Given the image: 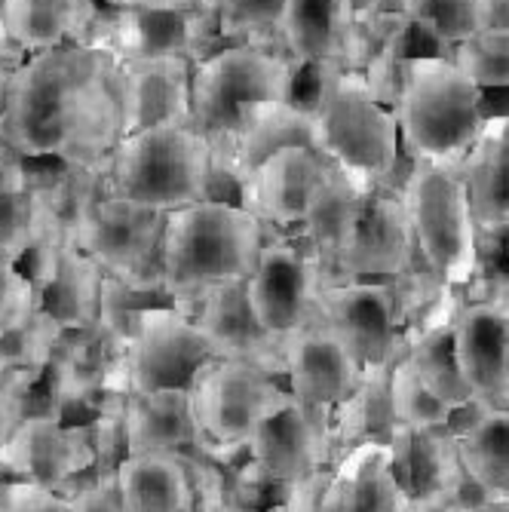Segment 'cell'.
Wrapping results in <instances>:
<instances>
[{"instance_id": "cell-38", "label": "cell", "mask_w": 509, "mask_h": 512, "mask_svg": "<svg viewBox=\"0 0 509 512\" xmlns=\"http://www.w3.org/2000/svg\"><path fill=\"white\" fill-rule=\"evenodd\" d=\"M212 4L224 46L258 43L276 50V43H280V34H276L280 0H212Z\"/></svg>"}, {"instance_id": "cell-48", "label": "cell", "mask_w": 509, "mask_h": 512, "mask_svg": "<svg viewBox=\"0 0 509 512\" xmlns=\"http://www.w3.org/2000/svg\"><path fill=\"white\" fill-rule=\"evenodd\" d=\"M500 298H506V301H509V289H506V292H503V295H500Z\"/></svg>"}, {"instance_id": "cell-11", "label": "cell", "mask_w": 509, "mask_h": 512, "mask_svg": "<svg viewBox=\"0 0 509 512\" xmlns=\"http://www.w3.org/2000/svg\"><path fill=\"white\" fill-rule=\"evenodd\" d=\"M322 286H326V270L310 243L301 234H270L252 276L246 279V298L261 329L273 341H283L319 313Z\"/></svg>"}, {"instance_id": "cell-36", "label": "cell", "mask_w": 509, "mask_h": 512, "mask_svg": "<svg viewBox=\"0 0 509 512\" xmlns=\"http://www.w3.org/2000/svg\"><path fill=\"white\" fill-rule=\"evenodd\" d=\"M390 405L402 430H451L457 414L424 387L402 353L390 365Z\"/></svg>"}, {"instance_id": "cell-49", "label": "cell", "mask_w": 509, "mask_h": 512, "mask_svg": "<svg viewBox=\"0 0 509 512\" xmlns=\"http://www.w3.org/2000/svg\"><path fill=\"white\" fill-rule=\"evenodd\" d=\"M160 4H175V0H160Z\"/></svg>"}, {"instance_id": "cell-28", "label": "cell", "mask_w": 509, "mask_h": 512, "mask_svg": "<svg viewBox=\"0 0 509 512\" xmlns=\"http://www.w3.org/2000/svg\"><path fill=\"white\" fill-rule=\"evenodd\" d=\"M372 191L375 188H365V184L353 181L338 166H329L326 178H322L319 188L313 191L304 221L298 224V234L316 252L322 270H326V279H332V267H335L347 237L353 234L359 212Z\"/></svg>"}, {"instance_id": "cell-15", "label": "cell", "mask_w": 509, "mask_h": 512, "mask_svg": "<svg viewBox=\"0 0 509 512\" xmlns=\"http://www.w3.org/2000/svg\"><path fill=\"white\" fill-rule=\"evenodd\" d=\"M329 448H332L329 421L307 411L292 396L243 445L252 470L267 485L280 488L283 497L289 488L329 470L326 467Z\"/></svg>"}, {"instance_id": "cell-4", "label": "cell", "mask_w": 509, "mask_h": 512, "mask_svg": "<svg viewBox=\"0 0 509 512\" xmlns=\"http://www.w3.org/2000/svg\"><path fill=\"white\" fill-rule=\"evenodd\" d=\"M402 203L424 267L448 289H467L482 270V234L460 163L411 160Z\"/></svg>"}, {"instance_id": "cell-18", "label": "cell", "mask_w": 509, "mask_h": 512, "mask_svg": "<svg viewBox=\"0 0 509 512\" xmlns=\"http://www.w3.org/2000/svg\"><path fill=\"white\" fill-rule=\"evenodd\" d=\"M178 307L197 319L218 359H249L270 368L273 375H283L280 341H273L258 325L246 298V283L212 286Z\"/></svg>"}, {"instance_id": "cell-41", "label": "cell", "mask_w": 509, "mask_h": 512, "mask_svg": "<svg viewBox=\"0 0 509 512\" xmlns=\"http://www.w3.org/2000/svg\"><path fill=\"white\" fill-rule=\"evenodd\" d=\"M34 301V286L31 279L19 270L16 261L0 255V322L10 319L16 310Z\"/></svg>"}, {"instance_id": "cell-25", "label": "cell", "mask_w": 509, "mask_h": 512, "mask_svg": "<svg viewBox=\"0 0 509 512\" xmlns=\"http://www.w3.org/2000/svg\"><path fill=\"white\" fill-rule=\"evenodd\" d=\"M105 270L77 246H65L34 279V304L56 329L80 332L99 325Z\"/></svg>"}, {"instance_id": "cell-40", "label": "cell", "mask_w": 509, "mask_h": 512, "mask_svg": "<svg viewBox=\"0 0 509 512\" xmlns=\"http://www.w3.org/2000/svg\"><path fill=\"white\" fill-rule=\"evenodd\" d=\"M68 497L74 503V512H126L114 479L92 476L68 491Z\"/></svg>"}, {"instance_id": "cell-20", "label": "cell", "mask_w": 509, "mask_h": 512, "mask_svg": "<svg viewBox=\"0 0 509 512\" xmlns=\"http://www.w3.org/2000/svg\"><path fill=\"white\" fill-rule=\"evenodd\" d=\"M123 71V135L191 123V74L188 59L120 62Z\"/></svg>"}, {"instance_id": "cell-10", "label": "cell", "mask_w": 509, "mask_h": 512, "mask_svg": "<svg viewBox=\"0 0 509 512\" xmlns=\"http://www.w3.org/2000/svg\"><path fill=\"white\" fill-rule=\"evenodd\" d=\"M218 359L197 319L175 301L148 307L138 316L126 344V393H151L166 387L191 390L200 371Z\"/></svg>"}, {"instance_id": "cell-43", "label": "cell", "mask_w": 509, "mask_h": 512, "mask_svg": "<svg viewBox=\"0 0 509 512\" xmlns=\"http://www.w3.org/2000/svg\"><path fill=\"white\" fill-rule=\"evenodd\" d=\"M479 512H509V497H491Z\"/></svg>"}, {"instance_id": "cell-2", "label": "cell", "mask_w": 509, "mask_h": 512, "mask_svg": "<svg viewBox=\"0 0 509 512\" xmlns=\"http://www.w3.org/2000/svg\"><path fill=\"white\" fill-rule=\"evenodd\" d=\"M267 224L240 206L200 200L166 215L160 264L175 304H188L221 283H246L264 243Z\"/></svg>"}, {"instance_id": "cell-24", "label": "cell", "mask_w": 509, "mask_h": 512, "mask_svg": "<svg viewBox=\"0 0 509 512\" xmlns=\"http://www.w3.org/2000/svg\"><path fill=\"white\" fill-rule=\"evenodd\" d=\"M356 19L344 0H280V53L298 65H344Z\"/></svg>"}, {"instance_id": "cell-30", "label": "cell", "mask_w": 509, "mask_h": 512, "mask_svg": "<svg viewBox=\"0 0 509 512\" xmlns=\"http://www.w3.org/2000/svg\"><path fill=\"white\" fill-rule=\"evenodd\" d=\"M464 421L451 424L457 457L464 470L497 497H509V408L470 405Z\"/></svg>"}, {"instance_id": "cell-16", "label": "cell", "mask_w": 509, "mask_h": 512, "mask_svg": "<svg viewBox=\"0 0 509 512\" xmlns=\"http://www.w3.org/2000/svg\"><path fill=\"white\" fill-rule=\"evenodd\" d=\"M454 350L473 402L509 408V301L473 298L454 310Z\"/></svg>"}, {"instance_id": "cell-1", "label": "cell", "mask_w": 509, "mask_h": 512, "mask_svg": "<svg viewBox=\"0 0 509 512\" xmlns=\"http://www.w3.org/2000/svg\"><path fill=\"white\" fill-rule=\"evenodd\" d=\"M0 135L28 163H108L123 138V71L105 46L28 56L7 80Z\"/></svg>"}, {"instance_id": "cell-3", "label": "cell", "mask_w": 509, "mask_h": 512, "mask_svg": "<svg viewBox=\"0 0 509 512\" xmlns=\"http://www.w3.org/2000/svg\"><path fill=\"white\" fill-rule=\"evenodd\" d=\"M402 151L411 160L460 163L488 120L485 92L451 56H414L405 62L393 102Z\"/></svg>"}, {"instance_id": "cell-23", "label": "cell", "mask_w": 509, "mask_h": 512, "mask_svg": "<svg viewBox=\"0 0 509 512\" xmlns=\"http://www.w3.org/2000/svg\"><path fill=\"white\" fill-rule=\"evenodd\" d=\"M7 31L25 56L68 43L92 46L102 25V0H0Z\"/></svg>"}, {"instance_id": "cell-8", "label": "cell", "mask_w": 509, "mask_h": 512, "mask_svg": "<svg viewBox=\"0 0 509 512\" xmlns=\"http://www.w3.org/2000/svg\"><path fill=\"white\" fill-rule=\"evenodd\" d=\"M203 442L243 448L292 393L270 368L249 359H212L191 387Z\"/></svg>"}, {"instance_id": "cell-13", "label": "cell", "mask_w": 509, "mask_h": 512, "mask_svg": "<svg viewBox=\"0 0 509 512\" xmlns=\"http://www.w3.org/2000/svg\"><path fill=\"white\" fill-rule=\"evenodd\" d=\"M319 316L365 371L384 368L402 353L393 279H326L319 292Z\"/></svg>"}, {"instance_id": "cell-9", "label": "cell", "mask_w": 509, "mask_h": 512, "mask_svg": "<svg viewBox=\"0 0 509 512\" xmlns=\"http://www.w3.org/2000/svg\"><path fill=\"white\" fill-rule=\"evenodd\" d=\"M163 230L166 212L105 194L83 218L74 246L86 252L105 273L126 279L135 289L160 292L169 298L160 264Z\"/></svg>"}, {"instance_id": "cell-22", "label": "cell", "mask_w": 509, "mask_h": 512, "mask_svg": "<svg viewBox=\"0 0 509 512\" xmlns=\"http://www.w3.org/2000/svg\"><path fill=\"white\" fill-rule=\"evenodd\" d=\"M126 457L178 454L203 445V430L191 390L166 387L151 393H129L123 399Z\"/></svg>"}, {"instance_id": "cell-37", "label": "cell", "mask_w": 509, "mask_h": 512, "mask_svg": "<svg viewBox=\"0 0 509 512\" xmlns=\"http://www.w3.org/2000/svg\"><path fill=\"white\" fill-rule=\"evenodd\" d=\"M451 59L482 92L509 89V25H485L454 46Z\"/></svg>"}, {"instance_id": "cell-7", "label": "cell", "mask_w": 509, "mask_h": 512, "mask_svg": "<svg viewBox=\"0 0 509 512\" xmlns=\"http://www.w3.org/2000/svg\"><path fill=\"white\" fill-rule=\"evenodd\" d=\"M295 62L258 43H230L194 65L191 123L209 142H227L243 114L261 102H286Z\"/></svg>"}, {"instance_id": "cell-19", "label": "cell", "mask_w": 509, "mask_h": 512, "mask_svg": "<svg viewBox=\"0 0 509 512\" xmlns=\"http://www.w3.org/2000/svg\"><path fill=\"white\" fill-rule=\"evenodd\" d=\"M329 166L326 157L307 145L276 151L252 169V212L267 230H295Z\"/></svg>"}, {"instance_id": "cell-44", "label": "cell", "mask_w": 509, "mask_h": 512, "mask_svg": "<svg viewBox=\"0 0 509 512\" xmlns=\"http://www.w3.org/2000/svg\"><path fill=\"white\" fill-rule=\"evenodd\" d=\"M108 7H138V4H160V0H102Z\"/></svg>"}, {"instance_id": "cell-39", "label": "cell", "mask_w": 509, "mask_h": 512, "mask_svg": "<svg viewBox=\"0 0 509 512\" xmlns=\"http://www.w3.org/2000/svg\"><path fill=\"white\" fill-rule=\"evenodd\" d=\"M0 512H74V503L62 491L7 479L0 488Z\"/></svg>"}, {"instance_id": "cell-27", "label": "cell", "mask_w": 509, "mask_h": 512, "mask_svg": "<svg viewBox=\"0 0 509 512\" xmlns=\"http://www.w3.org/2000/svg\"><path fill=\"white\" fill-rule=\"evenodd\" d=\"M393 473L411 509H436L460 473L451 430H396L390 439Z\"/></svg>"}, {"instance_id": "cell-21", "label": "cell", "mask_w": 509, "mask_h": 512, "mask_svg": "<svg viewBox=\"0 0 509 512\" xmlns=\"http://www.w3.org/2000/svg\"><path fill=\"white\" fill-rule=\"evenodd\" d=\"M316 512H411L393 473L390 445L368 442L347 448L329 470Z\"/></svg>"}, {"instance_id": "cell-32", "label": "cell", "mask_w": 509, "mask_h": 512, "mask_svg": "<svg viewBox=\"0 0 509 512\" xmlns=\"http://www.w3.org/2000/svg\"><path fill=\"white\" fill-rule=\"evenodd\" d=\"M390 365L365 371L353 396L344 405H338L329 417V436L344 451L368 442L390 445L393 433L399 430L390 405Z\"/></svg>"}, {"instance_id": "cell-46", "label": "cell", "mask_w": 509, "mask_h": 512, "mask_svg": "<svg viewBox=\"0 0 509 512\" xmlns=\"http://www.w3.org/2000/svg\"><path fill=\"white\" fill-rule=\"evenodd\" d=\"M411 512H448V509H411Z\"/></svg>"}, {"instance_id": "cell-17", "label": "cell", "mask_w": 509, "mask_h": 512, "mask_svg": "<svg viewBox=\"0 0 509 512\" xmlns=\"http://www.w3.org/2000/svg\"><path fill=\"white\" fill-rule=\"evenodd\" d=\"M414 258L418 249L402 194L378 184L332 267V279H399Z\"/></svg>"}, {"instance_id": "cell-26", "label": "cell", "mask_w": 509, "mask_h": 512, "mask_svg": "<svg viewBox=\"0 0 509 512\" xmlns=\"http://www.w3.org/2000/svg\"><path fill=\"white\" fill-rule=\"evenodd\" d=\"M482 237H509V111L488 117L460 160Z\"/></svg>"}, {"instance_id": "cell-14", "label": "cell", "mask_w": 509, "mask_h": 512, "mask_svg": "<svg viewBox=\"0 0 509 512\" xmlns=\"http://www.w3.org/2000/svg\"><path fill=\"white\" fill-rule=\"evenodd\" d=\"M280 362L292 399L326 421L353 396L365 375V368L319 313L280 341Z\"/></svg>"}, {"instance_id": "cell-42", "label": "cell", "mask_w": 509, "mask_h": 512, "mask_svg": "<svg viewBox=\"0 0 509 512\" xmlns=\"http://www.w3.org/2000/svg\"><path fill=\"white\" fill-rule=\"evenodd\" d=\"M344 4L350 7V13H353V19L356 22H362V19H368L372 13H378L387 0H344Z\"/></svg>"}, {"instance_id": "cell-47", "label": "cell", "mask_w": 509, "mask_h": 512, "mask_svg": "<svg viewBox=\"0 0 509 512\" xmlns=\"http://www.w3.org/2000/svg\"><path fill=\"white\" fill-rule=\"evenodd\" d=\"M0 74H13V71H10V68H7L4 62H0Z\"/></svg>"}, {"instance_id": "cell-31", "label": "cell", "mask_w": 509, "mask_h": 512, "mask_svg": "<svg viewBox=\"0 0 509 512\" xmlns=\"http://www.w3.org/2000/svg\"><path fill=\"white\" fill-rule=\"evenodd\" d=\"M224 145L252 172L255 166H261L267 157H273L283 148H295V145L316 148L313 117L295 108L292 102H261L243 114L240 126Z\"/></svg>"}, {"instance_id": "cell-33", "label": "cell", "mask_w": 509, "mask_h": 512, "mask_svg": "<svg viewBox=\"0 0 509 512\" xmlns=\"http://www.w3.org/2000/svg\"><path fill=\"white\" fill-rule=\"evenodd\" d=\"M37 224V178L28 160H0V255L22 261Z\"/></svg>"}, {"instance_id": "cell-29", "label": "cell", "mask_w": 509, "mask_h": 512, "mask_svg": "<svg viewBox=\"0 0 509 512\" xmlns=\"http://www.w3.org/2000/svg\"><path fill=\"white\" fill-rule=\"evenodd\" d=\"M126 512H194V482L181 454L123 457L114 473Z\"/></svg>"}, {"instance_id": "cell-45", "label": "cell", "mask_w": 509, "mask_h": 512, "mask_svg": "<svg viewBox=\"0 0 509 512\" xmlns=\"http://www.w3.org/2000/svg\"><path fill=\"white\" fill-rule=\"evenodd\" d=\"M264 512H289V503H286V497H280V500H276V503H270Z\"/></svg>"}, {"instance_id": "cell-12", "label": "cell", "mask_w": 509, "mask_h": 512, "mask_svg": "<svg viewBox=\"0 0 509 512\" xmlns=\"http://www.w3.org/2000/svg\"><path fill=\"white\" fill-rule=\"evenodd\" d=\"M96 473V445L89 424H68L53 411H31L0 448V476L53 491H74Z\"/></svg>"}, {"instance_id": "cell-6", "label": "cell", "mask_w": 509, "mask_h": 512, "mask_svg": "<svg viewBox=\"0 0 509 512\" xmlns=\"http://www.w3.org/2000/svg\"><path fill=\"white\" fill-rule=\"evenodd\" d=\"M212 142L194 123L123 135L108 157V194L157 212L206 200Z\"/></svg>"}, {"instance_id": "cell-5", "label": "cell", "mask_w": 509, "mask_h": 512, "mask_svg": "<svg viewBox=\"0 0 509 512\" xmlns=\"http://www.w3.org/2000/svg\"><path fill=\"white\" fill-rule=\"evenodd\" d=\"M316 151L365 188L384 184L402 154L396 111L381 102L359 71L338 65L313 108Z\"/></svg>"}, {"instance_id": "cell-34", "label": "cell", "mask_w": 509, "mask_h": 512, "mask_svg": "<svg viewBox=\"0 0 509 512\" xmlns=\"http://www.w3.org/2000/svg\"><path fill=\"white\" fill-rule=\"evenodd\" d=\"M62 332L46 319L37 304H25L0 322V375L43 378Z\"/></svg>"}, {"instance_id": "cell-35", "label": "cell", "mask_w": 509, "mask_h": 512, "mask_svg": "<svg viewBox=\"0 0 509 512\" xmlns=\"http://www.w3.org/2000/svg\"><path fill=\"white\" fill-rule=\"evenodd\" d=\"M408 22L418 25L442 56L491 25V0H396Z\"/></svg>"}]
</instances>
